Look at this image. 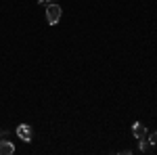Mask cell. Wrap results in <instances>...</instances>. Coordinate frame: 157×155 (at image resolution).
Listing matches in <instances>:
<instances>
[{
    "label": "cell",
    "mask_w": 157,
    "mask_h": 155,
    "mask_svg": "<svg viewBox=\"0 0 157 155\" xmlns=\"http://www.w3.org/2000/svg\"><path fill=\"white\" fill-rule=\"evenodd\" d=\"M132 134L140 141V138H147V128L145 124H140V122H134L132 124Z\"/></svg>",
    "instance_id": "obj_3"
},
{
    "label": "cell",
    "mask_w": 157,
    "mask_h": 155,
    "mask_svg": "<svg viewBox=\"0 0 157 155\" xmlns=\"http://www.w3.org/2000/svg\"><path fill=\"white\" fill-rule=\"evenodd\" d=\"M149 141H151V143H153V145H157V132H153V134L149 136Z\"/></svg>",
    "instance_id": "obj_6"
},
{
    "label": "cell",
    "mask_w": 157,
    "mask_h": 155,
    "mask_svg": "<svg viewBox=\"0 0 157 155\" xmlns=\"http://www.w3.org/2000/svg\"><path fill=\"white\" fill-rule=\"evenodd\" d=\"M140 151L143 153H153L155 151V145L151 143V141H147V138H140Z\"/></svg>",
    "instance_id": "obj_5"
},
{
    "label": "cell",
    "mask_w": 157,
    "mask_h": 155,
    "mask_svg": "<svg viewBox=\"0 0 157 155\" xmlns=\"http://www.w3.org/2000/svg\"><path fill=\"white\" fill-rule=\"evenodd\" d=\"M61 15H63V11H61V6L57 4V2H52V4L46 6V21H48L50 25H57V23H59Z\"/></svg>",
    "instance_id": "obj_1"
},
{
    "label": "cell",
    "mask_w": 157,
    "mask_h": 155,
    "mask_svg": "<svg viewBox=\"0 0 157 155\" xmlns=\"http://www.w3.org/2000/svg\"><path fill=\"white\" fill-rule=\"evenodd\" d=\"M46 2H48V4H52V2H55V0H46Z\"/></svg>",
    "instance_id": "obj_7"
},
{
    "label": "cell",
    "mask_w": 157,
    "mask_h": 155,
    "mask_svg": "<svg viewBox=\"0 0 157 155\" xmlns=\"http://www.w3.org/2000/svg\"><path fill=\"white\" fill-rule=\"evenodd\" d=\"M0 138H2V132H0Z\"/></svg>",
    "instance_id": "obj_8"
},
{
    "label": "cell",
    "mask_w": 157,
    "mask_h": 155,
    "mask_svg": "<svg viewBox=\"0 0 157 155\" xmlns=\"http://www.w3.org/2000/svg\"><path fill=\"white\" fill-rule=\"evenodd\" d=\"M15 153V145L11 141H0V155H13Z\"/></svg>",
    "instance_id": "obj_4"
},
{
    "label": "cell",
    "mask_w": 157,
    "mask_h": 155,
    "mask_svg": "<svg viewBox=\"0 0 157 155\" xmlns=\"http://www.w3.org/2000/svg\"><path fill=\"white\" fill-rule=\"evenodd\" d=\"M17 136H19L23 143H32V141H34V130H32L27 124H19V126H17Z\"/></svg>",
    "instance_id": "obj_2"
}]
</instances>
